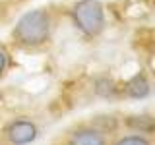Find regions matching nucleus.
<instances>
[{
    "label": "nucleus",
    "instance_id": "f257e3e1",
    "mask_svg": "<svg viewBox=\"0 0 155 145\" xmlns=\"http://www.w3.org/2000/svg\"><path fill=\"white\" fill-rule=\"evenodd\" d=\"M54 29H56L54 10L51 6H39L23 12L16 19L12 31H10V43L19 50L37 52L51 45Z\"/></svg>",
    "mask_w": 155,
    "mask_h": 145
},
{
    "label": "nucleus",
    "instance_id": "f03ea898",
    "mask_svg": "<svg viewBox=\"0 0 155 145\" xmlns=\"http://www.w3.org/2000/svg\"><path fill=\"white\" fill-rule=\"evenodd\" d=\"M66 14L85 41H97L107 29V8L101 0H74Z\"/></svg>",
    "mask_w": 155,
    "mask_h": 145
},
{
    "label": "nucleus",
    "instance_id": "7ed1b4c3",
    "mask_svg": "<svg viewBox=\"0 0 155 145\" xmlns=\"http://www.w3.org/2000/svg\"><path fill=\"white\" fill-rule=\"evenodd\" d=\"M39 137V126L29 116L10 118L0 130V141L4 145H31Z\"/></svg>",
    "mask_w": 155,
    "mask_h": 145
},
{
    "label": "nucleus",
    "instance_id": "20e7f679",
    "mask_svg": "<svg viewBox=\"0 0 155 145\" xmlns=\"http://www.w3.org/2000/svg\"><path fill=\"white\" fill-rule=\"evenodd\" d=\"M62 145H110V134L97 120L80 122L66 132Z\"/></svg>",
    "mask_w": 155,
    "mask_h": 145
},
{
    "label": "nucleus",
    "instance_id": "39448f33",
    "mask_svg": "<svg viewBox=\"0 0 155 145\" xmlns=\"http://www.w3.org/2000/svg\"><path fill=\"white\" fill-rule=\"evenodd\" d=\"M149 91H151V83L143 72L134 74L128 81H124L122 87H118V95L126 97V99H145Z\"/></svg>",
    "mask_w": 155,
    "mask_h": 145
},
{
    "label": "nucleus",
    "instance_id": "423d86ee",
    "mask_svg": "<svg viewBox=\"0 0 155 145\" xmlns=\"http://www.w3.org/2000/svg\"><path fill=\"white\" fill-rule=\"evenodd\" d=\"M122 126L128 130V132L155 135V116L153 114H147V112L124 116V118H122Z\"/></svg>",
    "mask_w": 155,
    "mask_h": 145
},
{
    "label": "nucleus",
    "instance_id": "0eeeda50",
    "mask_svg": "<svg viewBox=\"0 0 155 145\" xmlns=\"http://www.w3.org/2000/svg\"><path fill=\"white\" fill-rule=\"evenodd\" d=\"M110 145H153V139L151 135L128 132V134L116 135L114 139H110Z\"/></svg>",
    "mask_w": 155,
    "mask_h": 145
},
{
    "label": "nucleus",
    "instance_id": "6e6552de",
    "mask_svg": "<svg viewBox=\"0 0 155 145\" xmlns=\"http://www.w3.org/2000/svg\"><path fill=\"white\" fill-rule=\"evenodd\" d=\"M10 64H12V54H10L8 45L0 43V79L6 77V74L10 72Z\"/></svg>",
    "mask_w": 155,
    "mask_h": 145
},
{
    "label": "nucleus",
    "instance_id": "1a4fd4ad",
    "mask_svg": "<svg viewBox=\"0 0 155 145\" xmlns=\"http://www.w3.org/2000/svg\"><path fill=\"white\" fill-rule=\"evenodd\" d=\"M0 145H4V143H2V141H0Z\"/></svg>",
    "mask_w": 155,
    "mask_h": 145
},
{
    "label": "nucleus",
    "instance_id": "9d476101",
    "mask_svg": "<svg viewBox=\"0 0 155 145\" xmlns=\"http://www.w3.org/2000/svg\"><path fill=\"white\" fill-rule=\"evenodd\" d=\"M153 145H155V141H153Z\"/></svg>",
    "mask_w": 155,
    "mask_h": 145
}]
</instances>
